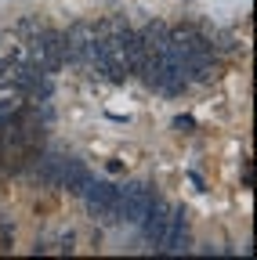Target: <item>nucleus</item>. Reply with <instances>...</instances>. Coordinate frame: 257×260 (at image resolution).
Listing matches in <instances>:
<instances>
[{
	"mask_svg": "<svg viewBox=\"0 0 257 260\" xmlns=\"http://www.w3.org/2000/svg\"><path fill=\"white\" fill-rule=\"evenodd\" d=\"M152 203H156V191L145 181H127V184H120V213H116V220L138 228Z\"/></svg>",
	"mask_w": 257,
	"mask_h": 260,
	"instance_id": "nucleus-1",
	"label": "nucleus"
},
{
	"mask_svg": "<svg viewBox=\"0 0 257 260\" xmlns=\"http://www.w3.org/2000/svg\"><path fill=\"white\" fill-rule=\"evenodd\" d=\"M80 195H83L91 217H98V220H116V213H120V184L91 177V184H87Z\"/></svg>",
	"mask_w": 257,
	"mask_h": 260,
	"instance_id": "nucleus-2",
	"label": "nucleus"
},
{
	"mask_svg": "<svg viewBox=\"0 0 257 260\" xmlns=\"http://www.w3.org/2000/svg\"><path fill=\"white\" fill-rule=\"evenodd\" d=\"M33 65H40L44 73H58L62 65L69 61V51H66V32H54V29H44L40 37L33 40Z\"/></svg>",
	"mask_w": 257,
	"mask_h": 260,
	"instance_id": "nucleus-3",
	"label": "nucleus"
},
{
	"mask_svg": "<svg viewBox=\"0 0 257 260\" xmlns=\"http://www.w3.org/2000/svg\"><path fill=\"white\" fill-rule=\"evenodd\" d=\"M188 210L185 206H170L167 213V232H163V246L159 253H185L188 249Z\"/></svg>",
	"mask_w": 257,
	"mask_h": 260,
	"instance_id": "nucleus-4",
	"label": "nucleus"
},
{
	"mask_svg": "<svg viewBox=\"0 0 257 260\" xmlns=\"http://www.w3.org/2000/svg\"><path fill=\"white\" fill-rule=\"evenodd\" d=\"M167 213H170V206L163 203V199H159V195H156V203L149 206V213L141 217V239L149 242V246H163V232H167Z\"/></svg>",
	"mask_w": 257,
	"mask_h": 260,
	"instance_id": "nucleus-5",
	"label": "nucleus"
},
{
	"mask_svg": "<svg viewBox=\"0 0 257 260\" xmlns=\"http://www.w3.org/2000/svg\"><path fill=\"white\" fill-rule=\"evenodd\" d=\"M91 170L83 167L80 159H73V155H66V167H62V181H58V188H69L73 195H80L87 184H91Z\"/></svg>",
	"mask_w": 257,
	"mask_h": 260,
	"instance_id": "nucleus-6",
	"label": "nucleus"
},
{
	"mask_svg": "<svg viewBox=\"0 0 257 260\" xmlns=\"http://www.w3.org/2000/svg\"><path fill=\"white\" fill-rule=\"evenodd\" d=\"M62 167H66V155H54V152H40L37 155V177L51 188H58L62 181Z\"/></svg>",
	"mask_w": 257,
	"mask_h": 260,
	"instance_id": "nucleus-7",
	"label": "nucleus"
}]
</instances>
